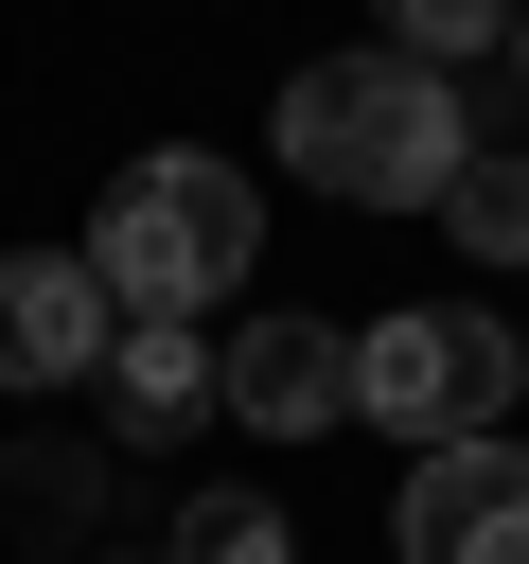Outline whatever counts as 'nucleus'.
<instances>
[{"instance_id": "20e7f679", "label": "nucleus", "mask_w": 529, "mask_h": 564, "mask_svg": "<svg viewBox=\"0 0 529 564\" xmlns=\"http://www.w3.org/2000/svg\"><path fill=\"white\" fill-rule=\"evenodd\" d=\"M388 546L406 564H529V441H423L406 494H388Z\"/></svg>"}, {"instance_id": "9d476101", "label": "nucleus", "mask_w": 529, "mask_h": 564, "mask_svg": "<svg viewBox=\"0 0 529 564\" xmlns=\"http://www.w3.org/2000/svg\"><path fill=\"white\" fill-rule=\"evenodd\" d=\"M388 53H423V70H476V53H511V0H388Z\"/></svg>"}, {"instance_id": "6e6552de", "label": "nucleus", "mask_w": 529, "mask_h": 564, "mask_svg": "<svg viewBox=\"0 0 529 564\" xmlns=\"http://www.w3.org/2000/svg\"><path fill=\"white\" fill-rule=\"evenodd\" d=\"M441 229H458L476 264H529V141H476V159L441 176Z\"/></svg>"}, {"instance_id": "39448f33", "label": "nucleus", "mask_w": 529, "mask_h": 564, "mask_svg": "<svg viewBox=\"0 0 529 564\" xmlns=\"http://www.w3.org/2000/svg\"><path fill=\"white\" fill-rule=\"evenodd\" d=\"M212 423H247V441H335V423H353V335H335V317H247V335H212Z\"/></svg>"}, {"instance_id": "0eeeda50", "label": "nucleus", "mask_w": 529, "mask_h": 564, "mask_svg": "<svg viewBox=\"0 0 529 564\" xmlns=\"http://www.w3.org/2000/svg\"><path fill=\"white\" fill-rule=\"evenodd\" d=\"M88 388H106V441H194L212 423V317H123Z\"/></svg>"}, {"instance_id": "423d86ee", "label": "nucleus", "mask_w": 529, "mask_h": 564, "mask_svg": "<svg viewBox=\"0 0 529 564\" xmlns=\"http://www.w3.org/2000/svg\"><path fill=\"white\" fill-rule=\"evenodd\" d=\"M106 335H123V300L88 247H0V388H88Z\"/></svg>"}, {"instance_id": "f257e3e1", "label": "nucleus", "mask_w": 529, "mask_h": 564, "mask_svg": "<svg viewBox=\"0 0 529 564\" xmlns=\"http://www.w3.org/2000/svg\"><path fill=\"white\" fill-rule=\"evenodd\" d=\"M282 159L317 176V194H353V212H441V176L476 159V123H458V70H423V53H317V70H282Z\"/></svg>"}, {"instance_id": "7ed1b4c3", "label": "nucleus", "mask_w": 529, "mask_h": 564, "mask_svg": "<svg viewBox=\"0 0 529 564\" xmlns=\"http://www.w3.org/2000/svg\"><path fill=\"white\" fill-rule=\"evenodd\" d=\"M511 388H529V352H511V317H476V300H406V317L353 335V423L476 441V423H511Z\"/></svg>"}, {"instance_id": "9b49d317", "label": "nucleus", "mask_w": 529, "mask_h": 564, "mask_svg": "<svg viewBox=\"0 0 529 564\" xmlns=\"http://www.w3.org/2000/svg\"><path fill=\"white\" fill-rule=\"evenodd\" d=\"M511 70H529V0H511Z\"/></svg>"}, {"instance_id": "1a4fd4ad", "label": "nucleus", "mask_w": 529, "mask_h": 564, "mask_svg": "<svg viewBox=\"0 0 529 564\" xmlns=\"http://www.w3.org/2000/svg\"><path fill=\"white\" fill-rule=\"evenodd\" d=\"M176 564H300V529H282L264 494H194V511H176Z\"/></svg>"}, {"instance_id": "f03ea898", "label": "nucleus", "mask_w": 529, "mask_h": 564, "mask_svg": "<svg viewBox=\"0 0 529 564\" xmlns=\"http://www.w3.org/2000/svg\"><path fill=\"white\" fill-rule=\"evenodd\" d=\"M88 264H106L123 317H212V300L264 264V194H247V159H212V141L123 159L106 212H88Z\"/></svg>"}]
</instances>
